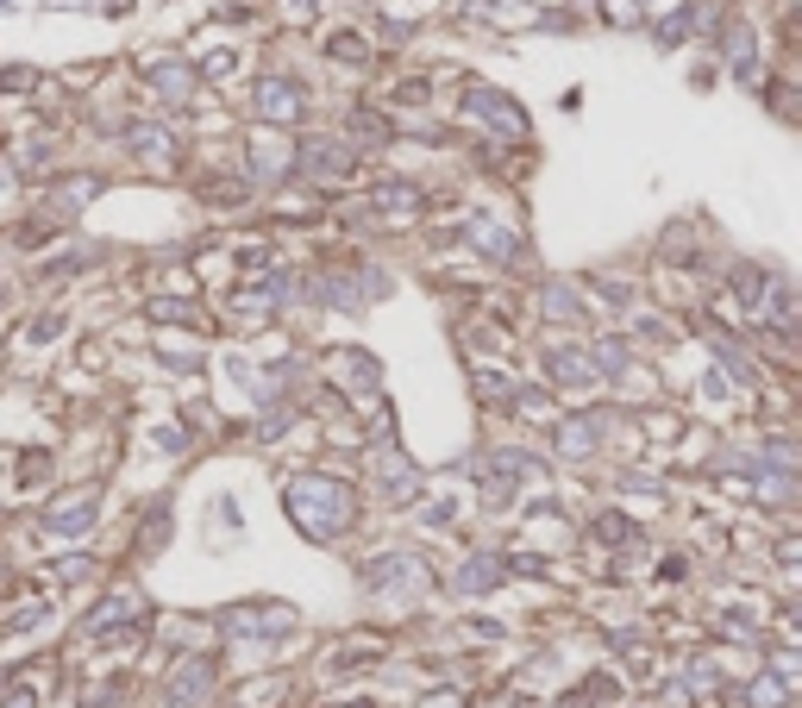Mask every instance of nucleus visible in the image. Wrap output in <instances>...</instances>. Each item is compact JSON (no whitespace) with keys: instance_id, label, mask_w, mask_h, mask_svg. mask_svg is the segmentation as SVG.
I'll return each mask as SVG.
<instances>
[{"instance_id":"nucleus-1","label":"nucleus","mask_w":802,"mask_h":708,"mask_svg":"<svg viewBox=\"0 0 802 708\" xmlns=\"http://www.w3.org/2000/svg\"><path fill=\"white\" fill-rule=\"evenodd\" d=\"M289 508H295V521L308 527V533H339L345 521H351V495L339 489V483H320V477H308V483H295L289 489Z\"/></svg>"},{"instance_id":"nucleus-2","label":"nucleus","mask_w":802,"mask_h":708,"mask_svg":"<svg viewBox=\"0 0 802 708\" xmlns=\"http://www.w3.org/2000/svg\"><path fill=\"white\" fill-rule=\"evenodd\" d=\"M251 107H257V120L289 126V120H301V88H295V82H282V76H270V82H257V88H251Z\"/></svg>"},{"instance_id":"nucleus-3","label":"nucleus","mask_w":802,"mask_h":708,"mask_svg":"<svg viewBox=\"0 0 802 708\" xmlns=\"http://www.w3.org/2000/svg\"><path fill=\"white\" fill-rule=\"evenodd\" d=\"M470 107H477V113H483V120H495V126H508L514 138H521V132H527V120H521V107H514V101H508V94H489V88H477V94H470Z\"/></svg>"},{"instance_id":"nucleus-4","label":"nucleus","mask_w":802,"mask_h":708,"mask_svg":"<svg viewBox=\"0 0 802 708\" xmlns=\"http://www.w3.org/2000/svg\"><path fill=\"white\" fill-rule=\"evenodd\" d=\"M151 82H157L163 94H170V101H182V94L195 88V69H188V63H157V69H151Z\"/></svg>"},{"instance_id":"nucleus-5","label":"nucleus","mask_w":802,"mask_h":708,"mask_svg":"<svg viewBox=\"0 0 802 708\" xmlns=\"http://www.w3.org/2000/svg\"><path fill=\"white\" fill-rule=\"evenodd\" d=\"M94 508H101V502H94V495H82V502L57 508V514H51V533H82V527L94 521Z\"/></svg>"},{"instance_id":"nucleus-6","label":"nucleus","mask_w":802,"mask_h":708,"mask_svg":"<svg viewBox=\"0 0 802 708\" xmlns=\"http://www.w3.org/2000/svg\"><path fill=\"white\" fill-rule=\"evenodd\" d=\"M546 370L558 376V383H589V364L577 358V351H552V358H546Z\"/></svg>"},{"instance_id":"nucleus-7","label":"nucleus","mask_w":802,"mask_h":708,"mask_svg":"<svg viewBox=\"0 0 802 708\" xmlns=\"http://www.w3.org/2000/svg\"><path fill=\"white\" fill-rule=\"evenodd\" d=\"M301 163H308V170H326V176H333V170H351V157H345L339 145H308V151H301Z\"/></svg>"},{"instance_id":"nucleus-8","label":"nucleus","mask_w":802,"mask_h":708,"mask_svg":"<svg viewBox=\"0 0 802 708\" xmlns=\"http://www.w3.org/2000/svg\"><path fill=\"white\" fill-rule=\"evenodd\" d=\"M477 245H483V257H514V232L508 226H477Z\"/></svg>"},{"instance_id":"nucleus-9","label":"nucleus","mask_w":802,"mask_h":708,"mask_svg":"<svg viewBox=\"0 0 802 708\" xmlns=\"http://www.w3.org/2000/svg\"><path fill=\"white\" fill-rule=\"evenodd\" d=\"M201 690H207V671H195V665H188V671L176 677V690H170V708H188Z\"/></svg>"},{"instance_id":"nucleus-10","label":"nucleus","mask_w":802,"mask_h":708,"mask_svg":"<svg viewBox=\"0 0 802 708\" xmlns=\"http://www.w3.org/2000/svg\"><path fill=\"white\" fill-rule=\"evenodd\" d=\"M376 201H383V214H408V207H414V188H376Z\"/></svg>"},{"instance_id":"nucleus-11","label":"nucleus","mask_w":802,"mask_h":708,"mask_svg":"<svg viewBox=\"0 0 802 708\" xmlns=\"http://www.w3.org/2000/svg\"><path fill=\"white\" fill-rule=\"evenodd\" d=\"M132 145L145 157H157V163H170V138H163V132H132Z\"/></svg>"},{"instance_id":"nucleus-12","label":"nucleus","mask_w":802,"mask_h":708,"mask_svg":"<svg viewBox=\"0 0 802 708\" xmlns=\"http://www.w3.org/2000/svg\"><path fill=\"white\" fill-rule=\"evenodd\" d=\"M333 57H351V63H364V38H351V32H339V38H333Z\"/></svg>"},{"instance_id":"nucleus-13","label":"nucleus","mask_w":802,"mask_h":708,"mask_svg":"<svg viewBox=\"0 0 802 708\" xmlns=\"http://www.w3.org/2000/svg\"><path fill=\"white\" fill-rule=\"evenodd\" d=\"M351 132H358V138H383L389 126H383V120H376V113H358V120H351Z\"/></svg>"},{"instance_id":"nucleus-14","label":"nucleus","mask_w":802,"mask_h":708,"mask_svg":"<svg viewBox=\"0 0 802 708\" xmlns=\"http://www.w3.org/2000/svg\"><path fill=\"white\" fill-rule=\"evenodd\" d=\"M295 7H301V13H314V0H295Z\"/></svg>"}]
</instances>
